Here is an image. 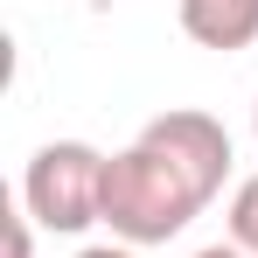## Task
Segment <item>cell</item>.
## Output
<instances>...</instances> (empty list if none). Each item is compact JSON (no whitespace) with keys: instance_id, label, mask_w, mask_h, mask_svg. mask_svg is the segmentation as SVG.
<instances>
[{"instance_id":"8","label":"cell","mask_w":258,"mask_h":258,"mask_svg":"<svg viewBox=\"0 0 258 258\" xmlns=\"http://www.w3.org/2000/svg\"><path fill=\"white\" fill-rule=\"evenodd\" d=\"M251 133H258V105H251Z\"/></svg>"},{"instance_id":"4","label":"cell","mask_w":258,"mask_h":258,"mask_svg":"<svg viewBox=\"0 0 258 258\" xmlns=\"http://www.w3.org/2000/svg\"><path fill=\"white\" fill-rule=\"evenodd\" d=\"M223 230H230V244L244 258H258V174H244L237 188H230V210H223Z\"/></svg>"},{"instance_id":"7","label":"cell","mask_w":258,"mask_h":258,"mask_svg":"<svg viewBox=\"0 0 258 258\" xmlns=\"http://www.w3.org/2000/svg\"><path fill=\"white\" fill-rule=\"evenodd\" d=\"M196 258H244V251H237V244L223 237V244H203V251H196Z\"/></svg>"},{"instance_id":"3","label":"cell","mask_w":258,"mask_h":258,"mask_svg":"<svg viewBox=\"0 0 258 258\" xmlns=\"http://www.w3.org/2000/svg\"><path fill=\"white\" fill-rule=\"evenodd\" d=\"M174 14H181V35L216 56H237L258 42V0H174Z\"/></svg>"},{"instance_id":"5","label":"cell","mask_w":258,"mask_h":258,"mask_svg":"<svg viewBox=\"0 0 258 258\" xmlns=\"http://www.w3.org/2000/svg\"><path fill=\"white\" fill-rule=\"evenodd\" d=\"M7 258H35V216L7 210Z\"/></svg>"},{"instance_id":"6","label":"cell","mask_w":258,"mask_h":258,"mask_svg":"<svg viewBox=\"0 0 258 258\" xmlns=\"http://www.w3.org/2000/svg\"><path fill=\"white\" fill-rule=\"evenodd\" d=\"M70 258H140V251H133V244H119V237H112V244H84V251H70Z\"/></svg>"},{"instance_id":"1","label":"cell","mask_w":258,"mask_h":258,"mask_svg":"<svg viewBox=\"0 0 258 258\" xmlns=\"http://www.w3.org/2000/svg\"><path fill=\"white\" fill-rule=\"evenodd\" d=\"M230 161H237L230 154V133L210 112L174 105L161 119H147L112 154V168H105V230L119 244H133V251L181 237L223 196Z\"/></svg>"},{"instance_id":"2","label":"cell","mask_w":258,"mask_h":258,"mask_svg":"<svg viewBox=\"0 0 258 258\" xmlns=\"http://www.w3.org/2000/svg\"><path fill=\"white\" fill-rule=\"evenodd\" d=\"M105 168H112V154H98L91 140H49L21 168V210L42 230L77 237L91 223H105Z\"/></svg>"}]
</instances>
